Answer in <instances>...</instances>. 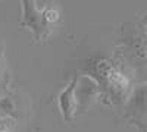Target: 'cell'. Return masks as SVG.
<instances>
[{
  "mask_svg": "<svg viewBox=\"0 0 147 132\" xmlns=\"http://www.w3.org/2000/svg\"><path fill=\"white\" fill-rule=\"evenodd\" d=\"M102 95L99 84L90 75H84L82 78L78 76L77 87H75V100L78 112L87 110L88 107Z\"/></svg>",
  "mask_w": 147,
  "mask_h": 132,
  "instance_id": "277c9868",
  "label": "cell"
},
{
  "mask_svg": "<svg viewBox=\"0 0 147 132\" xmlns=\"http://www.w3.org/2000/svg\"><path fill=\"white\" fill-rule=\"evenodd\" d=\"M24 6V18H22V25L34 31L35 38L43 40L49 34L47 25L49 22L46 19V9L38 10L35 6V0H22Z\"/></svg>",
  "mask_w": 147,
  "mask_h": 132,
  "instance_id": "3957f363",
  "label": "cell"
},
{
  "mask_svg": "<svg viewBox=\"0 0 147 132\" xmlns=\"http://www.w3.org/2000/svg\"><path fill=\"white\" fill-rule=\"evenodd\" d=\"M77 81H78V76L75 75L72 78V81L65 87V90L59 94V100H57V104H59V110L62 113L63 119L66 122H71L74 121L75 115L78 113V109H77V100H75V87H77Z\"/></svg>",
  "mask_w": 147,
  "mask_h": 132,
  "instance_id": "5b68a950",
  "label": "cell"
},
{
  "mask_svg": "<svg viewBox=\"0 0 147 132\" xmlns=\"http://www.w3.org/2000/svg\"><path fill=\"white\" fill-rule=\"evenodd\" d=\"M99 84L102 94H105L113 104H124L132 90L131 76L115 60L97 59L93 65V75H90Z\"/></svg>",
  "mask_w": 147,
  "mask_h": 132,
  "instance_id": "6da1fadb",
  "label": "cell"
},
{
  "mask_svg": "<svg viewBox=\"0 0 147 132\" xmlns=\"http://www.w3.org/2000/svg\"><path fill=\"white\" fill-rule=\"evenodd\" d=\"M124 117L138 132H147V84L132 87L124 103Z\"/></svg>",
  "mask_w": 147,
  "mask_h": 132,
  "instance_id": "7a4b0ae2",
  "label": "cell"
},
{
  "mask_svg": "<svg viewBox=\"0 0 147 132\" xmlns=\"http://www.w3.org/2000/svg\"><path fill=\"white\" fill-rule=\"evenodd\" d=\"M144 34L147 35V23H146V27H144Z\"/></svg>",
  "mask_w": 147,
  "mask_h": 132,
  "instance_id": "52a82bcc",
  "label": "cell"
},
{
  "mask_svg": "<svg viewBox=\"0 0 147 132\" xmlns=\"http://www.w3.org/2000/svg\"><path fill=\"white\" fill-rule=\"evenodd\" d=\"M0 132H12L10 125H7L6 122H3L2 125H0Z\"/></svg>",
  "mask_w": 147,
  "mask_h": 132,
  "instance_id": "8992f818",
  "label": "cell"
}]
</instances>
